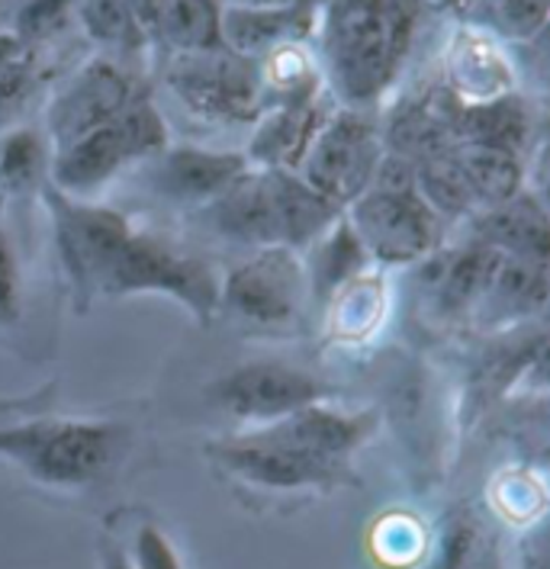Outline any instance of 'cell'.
<instances>
[{
    "instance_id": "1",
    "label": "cell",
    "mask_w": 550,
    "mask_h": 569,
    "mask_svg": "<svg viewBox=\"0 0 550 569\" xmlns=\"http://www.w3.org/2000/svg\"><path fill=\"white\" fill-rule=\"evenodd\" d=\"M416 10L406 0H326L316 59L338 107L373 110L409 56Z\"/></svg>"
},
{
    "instance_id": "2",
    "label": "cell",
    "mask_w": 550,
    "mask_h": 569,
    "mask_svg": "<svg viewBox=\"0 0 550 569\" xmlns=\"http://www.w3.org/2000/svg\"><path fill=\"white\" fill-rule=\"evenodd\" d=\"M126 448V428L107 419H30L0 425V460L49 489L103 480Z\"/></svg>"
},
{
    "instance_id": "3",
    "label": "cell",
    "mask_w": 550,
    "mask_h": 569,
    "mask_svg": "<svg viewBox=\"0 0 550 569\" xmlns=\"http://www.w3.org/2000/svg\"><path fill=\"white\" fill-rule=\"evenodd\" d=\"M354 236L364 244L370 264L406 268L434 254L444 239V222L434 216L416 187L412 161L383 154L364 193L344 210Z\"/></svg>"
},
{
    "instance_id": "4",
    "label": "cell",
    "mask_w": 550,
    "mask_h": 569,
    "mask_svg": "<svg viewBox=\"0 0 550 569\" xmlns=\"http://www.w3.org/2000/svg\"><path fill=\"white\" fill-rule=\"evenodd\" d=\"M142 293H158L181 302L200 326H210L219 316V277L207 264V258H200L171 236L136 226L117 261L107 270L100 297L120 300Z\"/></svg>"
},
{
    "instance_id": "5",
    "label": "cell",
    "mask_w": 550,
    "mask_h": 569,
    "mask_svg": "<svg viewBox=\"0 0 550 569\" xmlns=\"http://www.w3.org/2000/svg\"><path fill=\"white\" fill-rule=\"evenodd\" d=\"M164 146H168V122L158 113L152 97L139 90L117 120L93 129L64 149L52 151L49 183L74 200H91L97 190L120 178L129 164H142Z\"/></svg>"
},
{
    "instance_id": "6",
    "label": "cell",
    "mask_w": 550,
    "mask_h": 569,
    "mask_svg": "<svg viewBox=\"0 0 550 569\" xmlns=\"http://www.w3.org/2000/svg\"><path fill=\"white\" fill-rule=\"evenodd\" d=\"M42 207L52 219V236L59 248L61 270L74 290L78 309H88L100 297V283L120 248L132 236L136 222L113 207H100L91 200H74L46 183L39 190Z\"/></svg>"
},
{
    "instance_id": "7",
    "label": "cell",
    "mask_w": 550,
    "mask_h": 569,
    "mask_svg": "<svg viewBox=\"0 0 550 569\" xmlns=\"http://www.w3.org/2000/svg\"><path fill=\"white\" fill-rule=\"evenodd\" d=\"M383 136L373 110L332 107L309 142L297 174L338 210H348L383 161Z\"/></svg>"
},
{
    "instance_id": "8",
    "label": "cell",
    "mask_w": 550,
    "mask_h": 569,
    "mask_svg": "<svg viewBox=\"0 0 550 569\" xmlns=\"http://www.w3.org/2000/svg\"><path fill=\"white\" fill-rule=\"evenodd\" d=\"M164 84L193 117L219 126H254L268 110L258 61L229 49L171 56Z\"/></svg>"
},
{
    "instance_id": "9",
    "label": "cell",
    "mask_w": 550,
    "mask_h": 569,
    "mask_svg": "<svg viewBox=\"0 0 550 569\" xmlns=\"http://www.w3.org/2000/svg\"><path fill=\"white\" fill-rule=\"evenodd\" d=\"M207 457L236 482L264 492H329L351 482V467H332L309 457L268 425L219 438L207 448Z\"/></svg>"
},
{
    "instance_id": "10",
    "label": "cell",
    "mask_w": 550,
    "mask_h": 569,
    "mask_svg": "<svg viewBox=\"0 0 550 569\" xmlns=\"http://www.w3.org/2000/svg\"><path fill=\"white\" fill-rule=\"evenodd\" d=\"M309 287L300 251L254 248L219 280V312L261 329H290L303 319Z\"/></svg>"
},
{
    "instance_id": "11",
    "label": "cell",
    "mask_w": 550,
    "mask_h": 569,
    "mask_svg": "<svg viewBox=\"0 0 550 569\" xmlns=\"http://www.w3.org/2000/svg\"><path fill=\"white\" fill-rule=\"evenodd\" d=\"M210 402L242 428L268 425L306 406L336 399V390L287 360H248L210 383Z\"/></svg>"
},
{
    "instance_id": "12",
    "label": "cell",
    "mask_w": 550,
    "mask_h": 569,
    "mask_svg": "<svg viewBox=\"0 0 550 569\" xmlns=\"http://www.w3.org/2000/svg\"><path fill=\"white\" fill-rule=\"evenodd\" d=\"M142 88L122 71L120 61L97 56L64 78L46 110V139L52 151L64 149L88 132L117 120Z\"/></svg>"
},
{
    "instance_id": "13",
    "label": "cell",
    "mask_w": 550,
    "mask_h": 569,
    "mask_svg": "<svg viewBox=\"0 0 550 569\" xmlns=\"http://www.w3.org/2000/svg\"><path fill=\"white\" fill-rule=\"evenodd\" d=\"M244 151L203 149V146H164L142 161V180L158 200L183 210H203L248 171Z\"/></svg>"
},
{
    "instance_id": "14",
    "label": "cell",
    "mask_w": 550,
    "mask_h": 569,
    "mask_svg": "<svg viewBox=\"0 0 550 569\" xmlns=\"http://www.w3.org/2000/svg\"><path fill=\"white\" fill-rule=\"evenodd\" d=\"M200 222L216 239L242 244V248H283L280 207H277L274 180L264 168H248L232 187H226L213 203L197 210Z\"/></svg>"
},
{
    "instance_id": "15",
    "label": "cell",
    "mask_w": 550,
    "mask_h": 569,
    "mask_svg": "<svg viewBox=\"0 0 550 569\" xmlns=\"http://www.w3.org/2000/svg\"><path fill=\"white\" fill-rule=\"evenodd\" d=\"M444 90L460 107L516 93V68L487 27H458L444 49Z\"/></svg>"
},
{
    "instance_id": "16",
    "label": "cell",
    "mask_w": 550,
    "mask_h": 569,
    "mask_svg": "<svg viewBox=\"0 0 550 569\" xmlns=\"http://www.w3.org/2000/svg\"><path fill=\"white\" fill-rule=\"evenodd\" d=\"M268 428L300 448L309 457L332 463V467H351V457L364 448L367 438L377 428V412L370 409H336L329 402L306 406L300 412H290L283 419L268 421Z\"/></svg>"
},
{
    "instance_id": "17",
    "label": "cell",
    "mask_w": 550,
    "mask_h": 569,
    "mask_svg": "<svg viewBox=\"0 0 550 569\" xmlns=\"http://www.w3.org/2000/svg\"><path fill=\"white\" fill-rule=\"evenodd\" d=\"M548 264L499 254L470 322L480 331H509L548 309Z\"/></svg>"
},
{
    "instance_id": "18",
    "label": "cell",
    "mask_w": 550,
    "mask_h": 569,
    "mask_svg": "<svg viewBox=\"0 0 550 569\" xmlns=\"http://www.w3.org/2000/svg\"><path fill=\"white\" fill-rule=\"evenodd\" d=\"M326 0H293L283 7H222V49L258 61L283 42H309Z\"/></svg>"
},
{
    "instance_id": "19",
    "label": "cell",
    "mask_w": 550,
    "mask_h": 569,
    "mask_svg": "<svg viewBox=\"0 0 550 569\" xmlns=\"http://www.w3.org/2000/svg\"><path fill=\"white\" fill-rule=\"evenodd\" d=\"M499 261V251H492L477 239H467L448 251H434L426 261L428 300L438 316L444 319H470L477 302L483 297L489 273Z\"/></svg>"
},
{
    "instance_id": "20",
    "label": "cell",
    "mask_w": 550,
    "mask_h": 569,
    "mask_svg": "<svg viewBox=\"0 0 550 569\" xmlns=\"http://www.w3.org/2000/svg\"><path fill=\"white\" fill-rule=\"evenodd\" d=\"M470 239L487 244L506 258H524L548 264L550 254V219L544 203L524 187L512 200L473 212L467 219Z\"/></svg>"
},
{
    "instance_id": "21",
    "label": "cell",
    "mask_w": 550,
    "mask_h": 569,
    "mask_svg": "<svg viewBox=\"0 0 550 569\" xmlns=\"http://www.w3.org/2000/svg\"><path fill=\"white\" fill-rule=\"evenodd\" d=\"M336 107L332 93H322L312 103H293V107H271L254 122V136L244 149L251 168L264 171H297L303 161L309 142L316 139L322 120Z\"/></svg>"
},
{
    "instance_id": "22",
    "label": "cell",
    "mask_w": 550,
    "mask_h": 569,
    "mask_svg": "<svg viewBox=\"0 0 550 569\" xmlns=\"http://www.w3.org/2000/svg\"><path fill=\"white\" fill-rule=\"evenodd\" d=\"M387 312H390V287L383 270H364L326 302V338L341 348L364 345L383 329Z\"/></svg>"
},
{
    "instance_id": "23",
    "label": "cell",
    "mask_w": 550,
    "mask_h": 569,
    "mask_svg": "<svg viewBox=\"0 0 550 569\" xmlns=\"http://www.w3.org/2000/svg\"><path fill=\"white\" fill-rule=\"evenodd\" d=\"M300 258H303L309 302H322V306L348 280H354L358 273L373 268L364 244L354 236L351 222L344 219V212L306 251H300Z\"/></svg>"
},
{
    "instance_id": "24",
    "label": "cell",
    "mask_w": 550,
    "mask_h": 569,
    "mask_svg": "<svg viewBox=\"0 0 550 569\" xmlns=\"http://www.w3.org/2000/svg\"><path fill=\"white\" fill-rule=\"evenodd\" d=\"M454 136L467 146H487V149L512 151L524 158L528 139H531V117L528 107L516 93L489 100V103H470L458 107L454 117Z\"/></svg>"
},
{
    "instance_id": "25",
    "label": "cell",
    "mask_w": 550,
    "mask_h": 569,
    "mask_svg": "<svg viewBox=\"0 0 550 569\" xmlns=\"http://www.w3.org/2000/svg\"><path fill=\"white\" fill-rule=\"evenodd\" d=\"M258 74H261V90L264 103L271 107H293V103H312L326 90L322 68L309 42H283L271 49L268 56L258 59Z\"/></svg>"
},
{
    "instance_id": "26",
    "label": "cell",
    "mask_w": 550,
    "mask_h": 569,
    "mask_svg": "<svg viewBox=\"0 0 550 569\" xmlns=\"http://www.w3.org/2000/svg\"><path fill=\"white\" fill-rule=\"evenodd\" d=\"M454 161L460 164L463 178L470 183V193L477 200V212L512 200L519 190H524V158L502 149L487 146H454Z\"/></svg>"
},
{
    "instance_id": "27",
    "label": "cell",
    "mask_w": 550,
    "mask_h": 569,
    "mask_svg": "<svg viewBox=\"0 0 550 569\" xmlns=\"http://www.w3.org/2000/svg\"><path fill=\"white\" fill-rule=\"evenodd\" d=\"M154 42L171 56L222 49V3L219 0H164Z\"/></svg>"
},
{
    "instance_id": "28",
    "label": "cell",
    "mask_w": 550,
    "mask_h": 569,
    "mask_svg": "<svg viewBox=\"0 0 550 569\" xmlns=\"http://www.w3.org/2000/svg\"><path fill=\"white\" fill-rule=\"evenodd\" d=\"M52 146L46 132L10 129L0 136V203L10 197L39 193L49 183Z\"/></svg>"
},
{
    "instance_id": "29",
    "label": "cell",
    "mask_w": 550,
    "mask_h": 569,
    "mask_svg": "<svg viewBox=\"0 0 550 569\" xmlns=\"http://www.w3.org/2000/svg\"><path fill=\"white\" fill-rule=\"evenodd\" d=\"M74 13L88 39L97 42L107 56H113V61L136 56L149 46L126 0H74Z\"/></svg>"
},
{
    "instance_id": "30",
    "label": "cell",
    "mask_w": 550,
    "mask_h": 569,
    "mask_svg": "<svg viewBox=\"0 0 550 569\" xmlns=\"http://www.w3.org/2000/svg\"><path fill=\"white\" fill-rule=\"evenodd\" d=\"M370 553L383 569H412L428 553V535L422 521H416L406 511L383 515L370 531Z\"/></svg>"
},
{
    "instance_id": "31",
    "label": "cell",
    "mask_w": 550,
    "mask_h": 569,
    "mask_svg": "<svg viewBox=\"0 0 550 569\" xmlns=\"http://www.w3.org/2000/svg\"><path fill=\"white\" fill-rule=\"evenodd\" d=\"M492 506L496 511L512 521V525H538L544 518L548 509V492H544V482L538 473L531 470H506L502 477H496L492 482Z\"/></svg>"
},
{
    "instance_id": "32",
    "label": "cell",
    "mask_w": 550,
    "mask_h": 569,
    "mask_svg": "<svg viewBox=\"0 0 550 569\" xmlns=\"http://www.w3.org/2000/svg\"><path fill=\"white\" fill-rule=\"evenodd\" d=\"M489 32L496 39L531 42L538 39L550 17V0H487Z\"/></svg>"
},
{
    "instance_id": "33",
    "label": "cell",
    "mask_w": 550,
    "mask_h": 569,
    "mask_svg": "<svg viewBox=\"0 0 550 569\" xmlns=\"http://www.w3.org/2000/svg\"><path fill=\"white\" fill-rule=\"evenodd\" d=\"M71 10H74V0H17L7 30L13 32L23 46H32L39 39L59 32Z\"/></svg>"
},
{
    "instance_id": "34",
    "label": "cell",
    "mask_w": 550,
    "mask_h": 569,
    "mask_svg": "<svg viewBox=\"0 0 550 569\" xmlns=\"http://www.w3.org/2000/svg\"><path fill=\"white\" fill-rule=\"evenodd\" d=\"M477 543H480L477 525H470L463 518H454L441 531V538L434 540L428 569H477V553H480Z\"/></svg>"
},
{
    "instance_id": "35",
    "label": "cell",
    "mask_w": 550,
    "mask_h": 569,
    "mask_svg": "<svg viewBox=\"0 0 550 569\" xmlns=\"http://www.w3.org/2000/svg\"><path fill=\"white\" fill-rule=\"evenodd\" d=\"M129 560L136 569H183L181 553L158 525H142L132 538Z\"/></svg>"
},
{
    "instance_id": "36",
    "label": "cell",
    "mask_w": 550,
    "mask_h": 569,
    "mask_svg": "<svg viewBox=\"0 0 550 569\" xmlns=\"http://www.w3.org/2000/svg\"><path fill=\"white\" fill-rule=\"evenodd\" d=\"M23 312V280L10 239L0 232V326H17Z\"/></svg>"
},
{
    "instance_id": "37",
    "label": "cell",
    "mask_w": 550,
    "mask_h": 569,
    "mask_svg": "<svg viewBox=\"0 0 550 569\" xmlns=\"http://www.w3.org/2000/svg\"><path fill=\"white\" fill-rule=\"evenodd\" d=\"M129 3V10H132V17H136V23H139V30L146 32V39L154 42V32H158V17H161V7H164V0H126Z\"/></svg>"
},
{
    "instance_id": "38",
    "label": "cell",
    "mask_w": 550,
    "mask_h": 569,
    "mask_svg": "<svg viewBox=\"0 0 550 569\" xmlns=\"http://www.w3.org/2000/svg\"><path fill=\"white\" fill-rule=\"evenodd\" d=\"M100 569H136L129 560V550L117 540H103L100 543Z\"/></svg>"
},
{
    "instance_id": "39",
    "label": "cell",
    "mask_w": 550,
    "mask_h": 569,
    "mask_svg": "<svg viewBox=\"0 0 550 569\" xmlns=\"http://www.w3.org/2000/svg\"><path fill=\"white\" fill-rule=\"evenodd\" d=\"M222 7H283L293 0H219Z\"/></svg>"
}]
</instances>
